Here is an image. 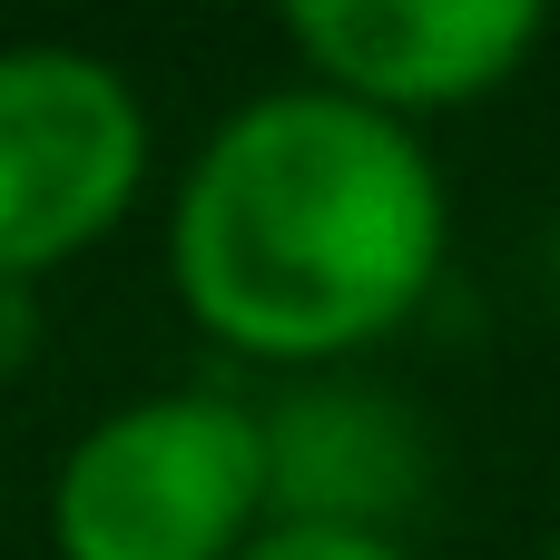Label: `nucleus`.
Masks as SVG:
<instances>
[{
  "instance_id": "nucleus-4",
  "label": "nucleus",
  "mask_w": 560,
  "mask_h": 560,
  "mask_svg": "<svg viewBox=\"0 0 560 560\" xmlns=\"http://www.w3.org/2000/svg\"><path fill=\"white\" fill-rule=\"evenodd\" d=\"M541 30H551L541 0H295L285 10V49L305 59V89L354 98L394 128L512 89Z\"/></svg>"
},
{
  "instance_id": "nucleus-2",
  "label": "nucleus",
  "mask_w": 560,
  "mask_h": 560,
  "mask_svg": "<svg viewBox=\"0 0 560 560\" xmlns=\"http://www.w3.org/2000/svg\"><path fill=\"white\" fill-rule=\"evenodd\" d=\"M256 522V404L236 394H138L98 413L49 472L59 560H236Z\"/></svg>"
},
{
  "instance_id": "nucleus-3",
  "label": "nucleus",
  "mask_w": 560,
  "mask_h": 560,
  "mask_svg": "<svg viewBox=\"0 0 560 560\" xmlns=\"http://www.w3.org/2000/svg\"><path fill=\"white\" fill-rule=\"evenodd\" d=\"M148 187V98L69 39L0 49V285H39L108 246Z\"/></svg>"
},
{
  "instance_id": "nucleus-8",
  "label": "nucleus",
  "mask_w": 560,
  "mask_h": 560,
  "mask_svg": "<svg viewBox=\"0 0 560 560\" xmlns=\"http://www.w3.org/2000/svg\"><path fill=\"white\" fill-rule=\"evenodd\" d=\"M541 256H551V295H560V217H551V246H541Z\"/></svg>"
},
{
  "instance_id": "nucleus-6",
  "label": "nucleus",
  "mask_w": 560,
  "mask_h": 560,
  "mask_svg": "<svg viewBox=\"0 0 560 560\" xmlns=\"http://www.w3.org/2000/svg\"><path fill=\"white\" fill-rule=\"evenodd\" d=\"M236 560H413V541H374V532H305V522H256V541Z\"/></svg>"
},
{
  "instance_id": "nucleus-9",
  "label": "nucleus",
  "mask_w": 560,
  "mask_h": 560,
  "mask_svg": "<svg viewBox=\"0 0 560 560\" xmlns=\"http://www.w3.org/2000/svg\"><path fill=\"white\" fill-rule=\"evenodd\" d=\"M541 560H560V532H551V551H541Z\"/></svg>"
},
{
  "instance_id": "nucleus-1",
  "label": "nucleus",
  "mask_w": 560,
  "mask_h": 560,
  "mask_svg": "<svg viewBox=\"0 0 560 560\" xmlns=\"http://www.w3.org/2000/svg\"><path fill=\"white\" fill-rule=\"evenodd\" d=\"M453 197L413 128L305 79L226 108L167 217V285L246 364L335 374L443 285Z\"/></svg>"
},
{
  "instance_id": "nucleus-7",
  "label": "nucleus",
  "mask_w": 560,
  "mask_h": 560,
  "mask_svg": "<svg viewBox=\"0 0 560 560\" xmlns=\"http://www.w3.org/2000/svg\"><path fill=\"white\" fill-rule=\"evenodd\" d=\"M30 345H39V325H30V285H0V374H20Z\"/></svg>"
},
{
  "instance_id": "nucleus-5",
  "label": "nucleus",
  "mask_w": 560,
  "mask_h": 560,
  "mask_svg": "<svg viewBox=\"0 0 560 560\" xmlns=\"http://www.w3.org/2000/svg\"><path fill=\"white\" fill-rule=\"evenodd\" d=\"M256 472L266 522L404 541V522L433 502V433L394 384L295 374L276 404H256Z\"/></svg>"
}]
</instances>
